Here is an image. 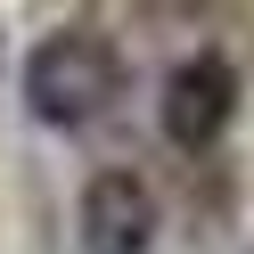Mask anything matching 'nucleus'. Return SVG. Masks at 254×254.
Returning a JSON list of instances; mask_svg holds the SVG:
<instances>
[{
	"label": "nucleus",
	"mask_w": 254,
	"mask_h": 254,
	"mask_svg": "<svg viewBox=\"0 0 254 254\" xmlns=\"http://www.w3.org/2000/svg\"><path fill=\"white\" fill-rule=\"evenodd\" d=\"M115 99H123V58L107 50L99 33L58 25V33H41L33 50H25V107H33V123L90 131L99 115H115Z\"/></svg>",
	"instance_id": "nucleus-1"
},
{
	"label": "nucleus",
	"mask_w": 254,
	"mask_h": 254,
	"mask_svg": "<svg viewBox=\"0 0 254 254\" xmlns=\"http://www.w3.org/2000/svg\"><path fill=\"white\" fill-rule=\"evenodd\" d=\"M74 246L82 254H156V197L139 172L107 164L82 181V205H74Z\"/></svg>",
	"instance_id": "nucleus-2"
},
{
	"label": "nucleus",
	"mask_w": 254,
	"mask_h": 254,
	"mask_svg": "<svg viewBox=\"0 0 254 254\" xmlns=\"http://www.w3.org/2000/svg\"><path fill=\"white\" fill-rule=\"evenodd\" d=\"M156 115H164V139H172V148H213V139L230 131V115H238V74H230V58H213V50L181 58V66L164 74Z\"/></svg>",
	"instance_id": "nucleus-3"
}]
</instances>
